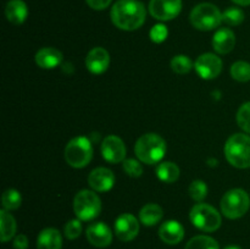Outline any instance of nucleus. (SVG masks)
I'll return each mask as SVG.
<instances>
[{
    "label": "nucleus",
    "instance_id": "1",
    "mask_svg": "<svg viewBox=\"0 0 250 249\" xmlns=\"http://www.w3.org/2000/svg\"><path fill=\"white\" fill-rule=\"evenodd\" d=\"M111 21L122 31H136L143 26L146 11L139 0H117L111 7Z\"/></svg>",
    "mask_w": 250,
    "mask_h": 249
},
{
    "label": "nucleus",
    "instance_id": "2",
    "mask_svg": "<svg viewBox=\"0 0 250 249\" xmlns=\"http://www.w3.org/2000/svg\"><path fill=\"white\" fill-rule=\"evenodd\" d=\"M134 153L139 161L148 165L159 163L165 156L166 142L156 133H146L139 137L134 145Z\"/></svg>",
    "mask_w": 250,
    "mask_h": 249
},
{
    "label": "nucleus",
    "instance_id": "3",
    "mask_svg": "<svg viewBox=\"0 0 250 249\" xmlns=\"http://www.w3.org/2000/svg\"><path fill=\"white\" fill-rule=\"evenodd\" d=\"M225 155L234 167H250V137L248 134L236 133L229 137L225 144Z\"/></svg>",
    "mask_w": 250,
    "mask_h": 249
},
{
    "label": "nucleus",
    "instance_id": "4",
    "mask_svg": "<svg viewBox=\"0 0 250 249\" xmlns=\"http://www.w3.org/2000/svg\"><path fill=\"white\" fill-rule=\"evenodd\" d=\"M93 145L87 137H75L65 148V160L75 168L85 167L92 161Z\"/></svg>",
    "mask_w": 250,
    "mask_h": 249
},
{
    "label": "nucleus",
    "instance_id": "5",
    "mask_svg": "<svg viewBox=\"0 0 250 249\" xmlns=\"http://www.w3.org/2000/svg\"><path fill=\"white\" fill-rule=\"evenodd\" d=\"M190 23L199 31H212L222 22V14L219 7L210 2L197 5L190 12Z\"/></svg>",
    "mask_w": 250,
    "mask_h": 249
},
{
    "label": "nucleus",
    "instance_id": "6",
    "mask_svg": "<svg viewBox=\"0 0 250 249\" xmlns=\"http://www.w3.org/2000/svg\"><path fill=\"white\" fill-rule=\"evenodd\" d=\"M221 212L229 219H239L248 212L250 208V198L246 190L241 188H234L225 193L222 197Z\"/></svg>",
    "mask_w": 250,
    "mask_h": 249
},
{
    "label": "nucleus",
    "instance_id": "7",
    "mask_svg": "<svg viewBox=\"0 0 250 249\" xmlns=\"http://www.w3.org/2000/svg\"><path fill=\"white\" fill-rule=\"evenodd\" d=\"M73 210L81 221L94 220L102 211V200L93 190L82 189L76 194Z\"/></svg>",
    "mask_w": 250,
    "mask_h": 249
},
{
    "label": "nucleus",
    "instance_id": "8",
    "mask_svg": "<svg viewBox=\"0 0 250 249\" xmlns=\"http://www.w3.org/2000/svg\"><path fill=\"white\" fill-rule=\"evenodd\" d=\"M189 219L197 228L204 232H214L221 226V215L214 207L205 203L194 205L189 212Z\"/></svg>",
    "mask_w": 250,
    "mask_h": 249
},
{
    "label": "nucleus",
    "instance_id": "9",
    "mask_svg": "<svg viewBox=\"0 0 250 249\" xmlns=\"http://www.w3.org/2000/svg\"><path fill=\"white\" fill-rule=\"evenodd\" d=\"M182 10V0H150L149 12L159 21H170Z\"/></svg>",
    "mask_w": 250,
    "mask_h": 249
},
{
    "label": "nucleus",
    "instance_id": "10",
    "mask_svg": "<svg viewBox=\"0 0 250 249\" xmlns=\"http://www.w3.org/2000/svg\"><path fill=\"white\" fill-rule=\"evenodd\" d=\"M194 67L203 80H214L221 73L222 60L215 54L205 53L195 60Z\"/></svg>",
    "mask_w": 250,
    "mask_h": 249
},
{
    "label": "nucleus",
    "instance_id": "11",
    "mask_svg": "<svg viewBox=\"0 0 250 249\" xmlns=\"http://www.w3.org/2000/svg\"><path fill=\"white\" fill-rule=\"evenodd\" d=\"M102 155L107 163H124L126 158V146L122 139L117 136L105 137L102 143Z\"/></svg>",
    "mask_w": 250,
    "mask_h": 249
},
{
    "label": "nucleus",
    "instance_id": "12",
    "mask_svg": "<svg viewBox=\"0 0 250 249\" xmlns=\"http://www.w3.org/2000/svg\"><path fill=\"white\" fill-rule=\"evenodd\" d=\"M139 232V222L134 215L122 214L115 221V233L122 242H129L137 237Z\"/></svg>",
    "mask_w": 250,
    "mask_h": 249
},
{
    "label": "nucleus",
    "instance_id": "13",
    "mask_svg": "<svg viewBox=\"0 0 250 249\" xmlns=\"http://www.w3.org/2000/svg\"><path fill=\"white\" fill-rule=\"evenodd\" d=\"M88 242L98 248H105L112 242V232L104 222H94L89 225L85 231Z\"/></svg>",
    "mask_w": 250,
    "mask_h": 249
},
{
    "label": "nucleus",
    "instance_id": "14",
    "mask_svg": "<svg viewBox=\"0 0 250 249\" xmlns=\"http://www.w3.org/2000/svg\"><path fill=\"white\" fill-rule=\"evenodd\" d=\"M88 183L95 192H107L115 185V175L106 167L94 168L88 176Z\"/></svg>",
    "mask_w": 250,
    "mask_h": 249
},
{
    "label": "nucleus",
    "instance_id": "15",
    "mask_svg": "<svg viewBox=\"0 0 250 249\" xmlns=\"http://www.w3.org/2000/svg\"><path fill=\"white\" fill-rule=\"evenodd\" d=\"M110 65V55L102 46L92 49L85 58V66L94 75H102Z\"/></svg>",
    "mask_w": 250,
    "mask_h": 249
},
{
    "label": "nucleus",
    "instance_id": "16",
    "mask_svg": "<svg viewBox=\"0 0 250 249\" xmlns=\"http://www.w3.org/2000/svg\"><path fill=\"white\" fill-rule=\"evenodd\" d=\"M159 236L166 244H178L185 237V228L178 221L168 220L160 226Z\"/></svg>",
    "mask_w": 250,
    "mask_h": 249
},
{
    "label": "nucleus",
    "instance_id": "17",
    "mask_svg": "<svg viewBox=\"0 0 250 249\" xmlns=\"http://www.w3.org/2000/svg\"><path fill=\"white\" fill-rule=\"evenodd\" d=\"M236 45V36L229 28H221L212 37V48L219 54H229Z\"/></svg>",
    "mask_w": 250,
    "mask_h": 249
},
{
    "label": "nucleus",
    "instance_id": "18",
    "mask_svg": "<svg viewBox=\"0 0 250 249\" xmlns=\"http://www.w3.org/2000/svg\"><path fill=\"white\" fill-rule=\"evenodd\" d=\"M62 61V53L59 49L46 46L36 54V62L42 68H55Z\"/></svg>",
    "mask_w": 250,
    "mask_h": 249
},
{
    "label": "nucleus",
    "instance_id": "19",
    "mask_svg": "<svg viewBox=\"0 0 250 249\" xmlns=\"http://www.w3.org/2000/svg\"><path fill=\"white\" fill-rule=\"evenodd\" d=\"M62 237L56 228H44L37 238V249H61Z\"/></svg>",
    "mask_w": 250,
    "mask_h": 249
},
{
    "label": "nucleus",
    "instance_id": "20",
    "mask_svg": "<svg viewBox=\"0 0 250 249\" xmlns=\"http://www.w3.org/2000/svg\"><path fill=\"white\" fill-rule=\"evenodd\" d=\"M7 21L14 24H21L26 21L28 9L23 0H10L5 7Z\"/></svg>",
    "mask_w": 250,
    "mask_h": 249
},
{
    "label": "nucleus",
    "instance_id": "21",
    "mask_svg": "<svg viewBox=\"0 0 250 249\" xmlns=\"http://www.w3.org/2000/svg\"><path fill=\"white\" fill-rule=\"evenodd\" d=\"M164 216V211L160 205L158 204H146L139 211V220L146 226H154L161 221Z\"/></svg>",
    "mask_w": 250,
    "mask_h": 249
},
{
    "label": "nucleus",
    "instance_id": "22",
    "mask_svg": "<svg viewBox=\"0 0 250 249\" xmlns=\"http://www.w3.org/2000/svg\"><path fill=\"white\" fill-rule=\"evenodd\" d=\"M156 176L163 182L173 183L180 177V167L175 163L164 161V163L159 164L158 167H156Z\"/></svg>",
    "mask_w": 250,
    "mask_h": 249
},
{
    "label": "nucleus",
    "instance_id": "23",
    "mask_svg": "<svg viewBox=\"0 0 250 249\" xmlns=\"http://www.w3.org/2000/svg\"><path fill=\"white\" fill-rule=\"evenodd\" d=\"M0 233H1V242H7L16 233V221L14 216L7 210L0 211Z\"/></svg>",
    "mask_w": 250,
    "mask_h": 249
},
{
    "label": "nucleus",
    "instance_id": "24",
    "mask_svg": "<svg viewBox=\"0 0 250 249\" xmlns=\"http://www.w3.org/2000/svg\"><path fill=\"white\" fill-rule=\"evenodd\" d=\"M185 249H220L219 243L209 236H195L189 239Z\"/></svg>",
    "mask_w": 250,
    "mask_h": 249
},
{
    "label": "nucleus",
    "instance_id": "25",
    "mask_svg": "<svg viewBox=\"0 0 250 249\" xmlns=\"http://www.w3.org/2000/svg\"><path fill=\"white\" fill-rule=\"evenodd\" d=\"M22 197L20 194L19 190L16 189H6L2 193L1 197V204L5 210L10 211V210H16L21 207Z\"/></svg>",
    "mask_w": 250,
    "mask_h": 249
},
{
    "label": "nucleus",
    "instance_id": "26",
    "mask_svg": "<svg viewBox=\"0 0 250 249\" xmlns=\"http://www.w3.org/2000/svg\"><path fill=\"white\" fill-rule=\"evenodd\" d=\"M231 76L238 82L250 81V63L247 61H237L231 66Z\"/></svg>",
    "mask_w": 250,
    "mask_h": 249
},
{
    "label": "nucleus",
    "instance_id": "27",
    "mask_svg": "<svg viewBox=\"0 0 250 249\" xmlns=\"http://www.w3.org/2000/svg\"><path fill=\"white\" fill-rule=\"evenodd\" d=\"M192 60L186 55H176L171 60V68L173 72L178 73V75H186L192 70Z\"/></svg>",
    "mask_w": 250,
    "mask_h": 249
},
{
    "label": "nucleus",
    "instance_id": "28",
    "mask_svg": "<svg viewBox=\"0 0 250 249\" xmlns=\"http://www.w3.org/2000/svg\"><path fill=\"white\" fill-rule=\"evenodd\" d=\"M244 21V12L238 7H229L222 12V22L229 26H238Z\"/></svg>",
    "mask_w": 250,
    "mask_h": 249
},
{
    "label": "nucleus",
    "instance_id": "29",
    "mask_svg": "<svg viewBox=\"0 0 250 249\" xmlns=\"http://www.w3.org/2000/svg\"><path fill=\"white\" fill-rule=\"evenodd\" d=\"M188 192H189L190 198H192L193 200L202 203L208 195V186L207 183L203 182V181L195 180L190 183Z\"/></svg>",
    "mask_w": 250,
    "mask_h": 249
},
{
    "label": "nucleus",
    "instance_id": "30",
    "mask_svg": "<svg viewBox=\"0 0 250 249\" xmlns=\"http://www.w3.org/2000/svg\"><path fill=\"white\" fill-rule=\"evenodd\" d=\"M237 124L247 133H250V102L244 103L237 112Z\"/></svg>",
    "mask_w": 250,
    "mask_h": 249
},
{
    "label": "nucleus",
    "instance_id": "31",
    "mask_svg": "<svg viewBox=\"0 0 250 249\" xmlns=\"http://www.w3.org/2000/svg\"><path fill=\"white\" fill-rule=\"evenodd\" d=\"M122 165H124L125 172L131 177H141L143 173V166L136 159H126Z\"/></svg>",
    "mask_w": 250,
    "mask_h": 249
},
{
    "label": "nucleus",
    "instance_id": "32",
    "mask_svg": "<svg viewBox=\"0 0 250 249\" xmlns=\"http://www.w3.org/2000/svg\"><path fill=\"white\" fill-rule=\"evenodd\" d=\"M82 233V224L81 220H71L65 225V236L68 239H76Z\"/></svg>",
    "mask_w": 250,
    "mask_h": 249
},
{
    "label": "nucleus",
    "instance_id": "33",
    "mask_svg": "<svg viewBox=\"0 0 250 249\" xmlns=\"http://www.w3.org/2000/svg\"><path fill=\"white\" fill-rule=\"evenodd\" d=\"M149 36H150V39L154 42V43H163V42L167 38L168 31L167 28H166V26L159 23V24H155V26H153V28L150 29Z\"/></svg>",
    "mask_w": 250,
    "mask_h": 249
},
{
    "label": "nucleus",
    "instance_id": "34",
    "mask_svg": "<svg viewBox=\"0 0 250 249\" xmlns=\"http://www.w3.org/2000/svg\"><path fill=\"white\" fill-rule=\"evenodd\" d=\"M85 2L94 10H104L109 6L111 0H85Z\"/></svg>",
    "mask_w": 250,
    "mask_h": 249
},
{
    "label": "nucleus",
    "instance_id": "35",
    "mask_svg": "<svg viewBox=\"0 0 250 249\" xmlns=\"http://www.w3.org/2000/svg\"><path fill=\"white\" fill-rule=\"evenodd\" d=\"M28 247V239L24 234H17L14 239V248L15 249H27Z\"/></svg>",
    "mask_w": 250,
    "mask_h": 249
},
{
    "label": "nucleus",
    "instance_id": "36",
    "mask_svg": "<svg viewBox=\"0 0 250 249\" xmlns=\"http://www.w3.org/2000/svg\"><path fill=\"white\" fill-rule=\"evenodd\" d=\"M232 1L237 5H241V6H248V5H250V0H232Z\"/></svg>",
    "mask_w": 250,
    "mask_h": 249
},
{
    "label": "nucleus",
    "instance_id": "37",
    "mask_svg": "<svg viewBox=\"0 0 250 249\" xmlns=\"http://www.w3.org/2000/svg\"><path fill=\"white\" fill-rule=\"evenodd\" d=\"M225 249H242V248L238 246H229V247H226Z\"/></svg>",
    "mask_w": 250,
    "mask_h": 249
}]
</instances>
